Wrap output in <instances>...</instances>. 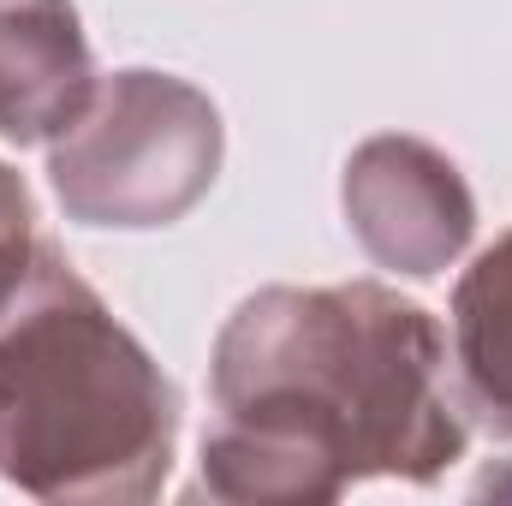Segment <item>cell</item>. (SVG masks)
Listing matches in <instances>:
<instances>
[{
    "instance_id": "6da1fadb",
    "label": "cell",
    "mask_w": 512,
    "mask_h": 506,
    "mask_svg": "<svg viewBox=\"0 0 512 506\" xmlns=\"http://www.w3.org/2000/svg\"><path fill=\"white\" fill-rule=\"evenodd\" d=\"M203 495L322 506L352 483H435L465 453L435 316L376 280L262 286L209 358Z\"/></svg>"
},
{
    "instance_id": "52a82bcc",
    "label": "cell",
    "mask_w": 512,
    "mask_h": 506,
    "mask_svg": "<svg viewBox=\"0 0 512 506\" xmlns=\"http://www.w3.org/2000/svg\"><path fill=\"white\" fill-rule=\"evenodd\" d=\"M36 256H42V239H36L30 191H24V179L0 161V310L18 298V286L30 280Z\"/></svg>"
},
{
    "instance_id": "8992f818",
    "label": "cell",
    "mask_w": 512,
    "mask_h": 506,
    "mask_svg": "<svg viewBox=\"0 0 512 506\" xmlns=\"http://www.w3.org/2000/svg\"><path fill=\"white\" fill-rule=\"evenodd\" d=\"M453 364L465 405L512 441V233L477 256L453 292Z\"/></svg>"
},
{
    "instance_id": "5b68a950",
    "label": "cell",
    "mask_w": 512,
    "mask_h": 506,
    "mask_svg": "<svg viewBox=\"0 0 512 506\" xmlns=\"http://www.w3.org/2000/svg\"><path fill=\"white\" fill-rule=\"evenodd\" d=\"M96 60L72 0H0V137L54 143L96 96Z\"/></svg>"
},
{
    "instance_id": "7a4b0ae2",
    "label": "cell",
    "mask_w": 512,
    "mask_h": 506,
    "mask_svg": "<svg viewBox=\"0 0 512 506\" xmlns=\"http://www.w3.org/2000/svg\"><path fill=\"white\" fill-rule=\"evenodd\" d=\"M179 393L60 251L0 310V477L36 501H149L173 471Z\"/></svg>"
},
{
    "instance_id": "3957f363",
    "label": "cell",
    "mask_w": 512,
    "mask_h": 506,
    "mask_svg": "<svg viewBox=\"0 0 512 506\" xmlns=\"http://www.w3.org/2000/svg\"><path fill=\"white\" fill-rule=\"evenodd\" d=\"M221 173V114L173 72H114L48 143V179L72 221L149 233L185 221Z\"/></svg>"
},
{
    "instance_id": "277c9868",
    "label": "cell",
    "mask_w": 512,
    "mask_h": 506,
    "mask_svg": "<svg viewBox=\"0 0 512 506\" xmlns=\"http://www.w3.org/2000/svg\"><path fill=\"white\" fill-rule=\"evenodd\" d=\"M340 203L358 245L382 268L417 274V280L441 274L471 245V227H477L471 185L441 149L417 137H370L346 161Z\"/></svg>"
}]
</instances>
